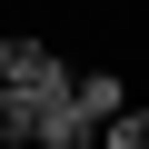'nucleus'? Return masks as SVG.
<instances>
[{
	"instance_id": "obj_1",
	"label": "nucleus",
	"mask_w": 149,
	"mask_h": 149,
	"mask_svg": "<svg viewBox=\"0 0 149 149\" xmlns=\"http://www.w3.org/2000/svg\"><path fill=\"white\" fill-rule=\"evenodd\" d=\"M0 90H20V100L60 109V100H70V50H60V40H40V30L0 40Z\"/></svg>"
},
{
	"instance_id": "obj_2",
	"label": "nucleus",
	"mask_w": 149,
	"mask_h": 149,
	"mask_svg": "<svg viewBox=\"0 0 149 149\" xmlns=\"http://www.w3.org/2000/svg\"><path fill=\"white\" fill-rule=\"evenodd\" d=\"M70 109L100 129V119H119V109H129V80H119V70H70Z\"/></svg>"
},
{
	"instance_id": "obj_3",
	"label": "nucleus",
	"mask_w": 149,
	"mask_h": 149,
	"mask_svg": "<svg viewBox=\"0 0 149 149\" xmlns=\"http://www.w3.org/2000/svg\"><path fill=\"white\" fill-rule=\"evenodd\" d=\"M40 100H20V90H0V149H40Z\"/></svg>"
},
{
	"instance_id": "obj_4",
	"label": "nucleus",
	"mask_w": 149,
	"mask_h": 149,
	"mask_svg": "<svg viewBox=\"0 0 149 149\" xmlns=\"http://www.w3.org/2000/svg\"><path fill=\"white\" fill-rule=\"evenodd\" d=\"M90 149H149V109L129 100L119 119H100V139H90Z\"/></svg>"
}]
</instances>
